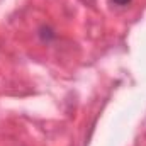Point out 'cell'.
Segmentation results:
<instances>
[{"instance_id":"obj_1","label":"cell","mask_w":146,"mask_h":146,"mask_svg":"<svg viewBox=\"0 0 146 146\" xmlns=\"http://www.w3.org/2000/svg\"><path fill=\"white\" fill-rule=\"evenodd\" d=\"M114 3H117V5H126V3H129L131 0H112Z\"/></svg>"}]
</instances>
